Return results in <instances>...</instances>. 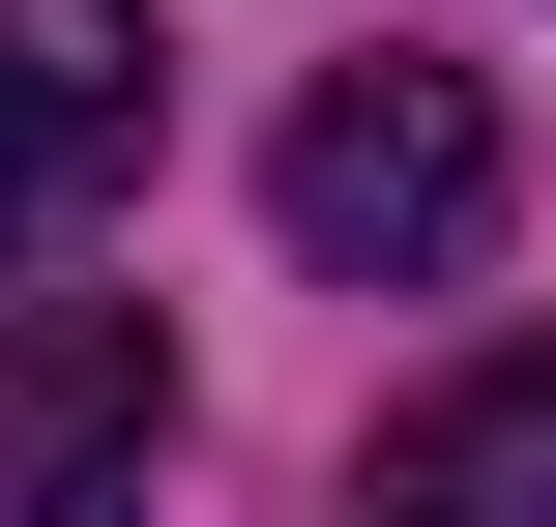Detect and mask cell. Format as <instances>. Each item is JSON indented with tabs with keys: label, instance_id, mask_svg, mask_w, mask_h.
Wrapping results in <instances>:
<instances>
[{
	"label": "cell",
	"instance_id": "cell-2",
	"mask_svg": "<svg viewBox=\"0 0 556 527\" xmlns=\"http://www.w3.org/2000/svg\"><path fill=\"white\" fill-rule=\"evenodd\" d=\"M147 147H176V29L147 0H0V264L88 235Z\"/></svg>",
	"mask_w": 556,
	"mask_h": 527
},
{
	"label": "cell",
	"instance_id": "cell-4",
	"mask_svg": "<svg viewBox=\"0 0 556 527\" xmlns=\"http://www.w3.org/2000/svg\"><path fill=\"white\" fill-rule=\"evenodd\" d=\"M381 499H410V527H556V352L410 381V411H381Z\"/></svg>",
	"mask_w": 556,
	"mask_h": 527
},
{
	"label": "cell",
	"instance_id": "cell-1",
	"mask_svg": "<svg viewBox=\"0 0 556 527\" xmlns=\"http://www.w3.org/2000/svg\"><path fill=\"white\" fill-rule=\"evenodd\" d=\"M264 235L323 293H469L498 264V88L469 59H323L293 147H264Z\"/></svg>",
	"mask_w": 556,
	"mask_h": 527
},
{
	"label": "cell",
	"instance_id": "cell-3",
	"mask_svg": "<svg viewBox=\"0 0 556 527\" xmlns=\"http://www.w3.org/2000/svg\"><path fill=\"white\" fill-rule=\"evenodd\" d=\"M147 440H176V323H147V293H29V323H0V527L117 499Z\"/></svg>",
	"mask_w": 556,
	"mask_h": 527
}]
</instances>
